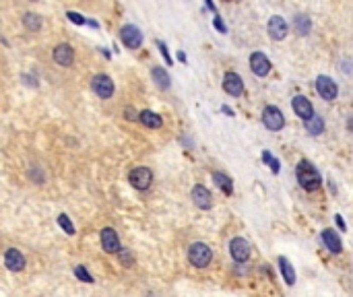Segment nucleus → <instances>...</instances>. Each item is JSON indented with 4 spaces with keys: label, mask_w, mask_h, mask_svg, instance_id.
Listing matches in <instances>:
<instances>
[{
    "label": "nucleus",
    "mask_w": 353,
    "mask_h": 297,
    "mask_svg": "<svg viewBox=\"0 0 353 297\" xmlns=\"http://www.w3.org/2000/svg\"><path fill=\"white\" fill-rule=\"evenodd\" d=\"M213 180H215V184L221 188L223 194L229 196V194L233 192V182L229 180V175H225V173H221V171H215V173H213Z\"/></svg>",
    "instance_id": "nucleus-20"
},
{
    "label": "nucleus",
    "mask_w": 353,
    "mask_h": 297,
    "mask_svg": "<svg viewBox=\"0 0 353 297\" xmlns=\"http://www.w3.org/2000/svg\"><path fill=\"white\" fill-rule=\"evenodd\" d=\"M5 264H7L9 270H13V272H21V270L25 268V256L21 254L19 250L11 248L9 252L5 254Z\"/></svg>",
    "instance_id": "nucleus-16"
},
{
    "label": "nucleus",
    "mask_w": 353,
    "mask_h": 297,
    "mask_svg": "<svg viewBox=\"0 0 353 297\" xmlns=\"http://www.w3.org/2000/svg\"><path fill=\"white\" fill-rule=\"evenodd\" d=\"M54 60L60 66H71L75 62V50L71 48L69 43H60V45H56V48H54Z\"/></svg>",
    "instance_id": "nucleus-15"
},
{
    "label": "nucleus",
    "mask_w": 353,
    "mask_h": 297,
    "mask_svg": "<svg viewBox=\"0 0 353 297\" xmlns=\"http://www.w3.org/2000/svg\"><path fill=\"white\" fill-rule=\"evenodd\" d=\"M151 77H153V81H155V85L159 87V89H169V75L163 71V68L161 66H155V68H153V71H151Z\"/></svg>",
    "instance_id": "nucleus-21"
},
{
    "label": "nucleus",
    "mask_w": 353,
    "mask_h": 297,
    "mask_svg": "<svg viewBox=\"0 0 353 297\" xmlns=\"http://www.w3.org/2000/svg\"><path fill=\"white\" fill-rule=\"evenodd\" d=\"M101 248L107 254L120 252V240H118V233L112 229V227H103L101 229Z\"/></svg>",
    "instance_id": "nucleus-9"
},
{
    "label": "nucleus",
    "mask_w": 353,
    "mask_h": 297,
    "mask_svg": "<svg viewBox=\"0 0 353 297\" xmlns=\"http://www.w3.org/2000/svg\"><path fill=\"white\" fill-rule=\"evenodd\" d=\"M128 182L137 190H147L153 182V171L149 167H135L130 173H128Z\"/></svg>",
    "instance_id": "nucleus-4"
},
{
    "label": "nucleus",
    "mask_w": 353,
    "mask_h": 297,
    "mask_svg": "<svg viewBox=\"0 0 353 297\" xmlns=\"http://www.w3.org/2000/svg\"><path fill=\"white\" fill-rule=\"evenodd\" d=\"M120 37H122L124 45H126V48H130V50L141 48V43H143V33L135 25H124L122 31H120Z\"/></svg>",
    "instance_id": "nucleus-7"
},
{
    "label": "nucleus",
    "mask_w": 353,
    "mask_h": 297,
    "mask_svg": "<svg viewBox=\"0 0 353 297\" xmlns=\"http://www.w3.org/2000/svg\"><path fill=\"white\" fill-rule=\"evenodd\" d=\"M229 254L236 262H246L250 258V244L244 237H233L229 242Z\"/></svg>",
    "instance_id": "nucleus-6"
},
{
    "label": "nucleus",
    "mask_w": 353,
    "mask_h": 297,
    "mask_svg": "<svg viewBox=\"0 0 353 297\" xmlns=\"http://www.w3.org/2000/svg\"><path fill=\"white\" fill-rule=\"evenodd\" d=\"M188 260H190L194 266H198V268H205V266H209L211 260H213V250H211L207 244H203V242H194V244L188 248Z\"/></svg>",
    "instance_id": "nucleus-2"
},
{
    "label": "nucleus",
    "mask_w": 353,
    "mask_h": 297,
    "mask_svg": "<svg viewBox=\"0 0 353 297\" xmlns=\"http://www.w3.org/2000/svg\"><path fill=\"white\" fill-rule=\"evenodd\" d=\"M120 258L126 262V266H130V262H132V256L126 252V250H122V254H120Z\"/></svg>",
    "instance_id": "nucleus-30"
},
{
    "label": "nucleus",
    "mask_w": 353,
    "mask_h": 297,
    "mask_svg": "<svg viewBox=\"0 0 353 297\" xmlns=\"http://www.w3.org/2000/svg\"><path fill=\"white\" fill-rule=\"evenodd\" d=\"M192 200H194L196 207L203 209V211H207V209L213 207V196H211V192H209L205 186H201V184L192 188Z\"/></svg>",
    "instance_id": "nucleus-14"
},
{
    "label": "nucleus",
    "mask_w": 353,
    "mask_h": 297,
    "mask_svg": "<svg viewBox=\"0 0 353 297\" xmlns=\"http://www.w3.org/2000/svg\"><path fill=\"white\" fill-rule=\"evenodd\" d=\"M322 242H324V246L330 250V252H335V254H339L341 252V240L337 237V233L333 231V229H324L322 231Z\"/></svg>",
    "instance_id": "nucleus-18"
},
{
    "label": "nucleus",
    "mask_w": 353,
    "mask_h": 297,
    "mask_svg": "<svg viewBox=\"0 0 353 297\" xmlns=\"http://www.w3.org/2000/svg\"><path fill=\"white\" fill-rule=\"evenodd\" d=\"M347 128H349V132H353V113H351L349 120H347Z\"/></svg>",
    "instance_id": "nucleus-35"
},
{
    "label": "nucleus",
    "mask_w": 353,
    "mask_h": 297,
    "mask_svg": "<svg viewBox=\"0 0 353 297\" xmlns=\"http://www.w3.org/2000/svg\"><path fill=\"white\" fill-rule=\"evenodd\" d=\"M58 225L62 227V229L69 233V235H75V225L71 223V219H69V215H60L58 217Z\"/></svg>",
    "instance_id": "nucleus-25"
},
{
    "label": "nucleus",
    "mask_w": 353,
    "mask_h": 297,
    "mask_svg": "<svg viewBox=\"0 0 353 297\" xmlns=\"http://www.w3.org/2000/svg\"><path fill=\"white\" fill-rule=\"evenodd\" d=\"M306 130L310 132V134H320L324 130V120L320 116H312L310 120L306 122Z\"/></svg>",
    "instance_id": "nucleus-24"
},
{
    "label": "nucleus",
    "mask_w": 353,
    "mask_h": 297,
    "mask_svg": "<svg viewBox=\"0 0 353 297\" xmlns=\"http://www.w3.org/2000/svg\"><path fill=\"white\" fill-rule=\"evenodd\" d=\"M66 17H69L73 23H77V25H85V23H87V21H85V17H81L79 13H69Z\"/></svg>",
    "instance_id": "nucleus-28"
},
{
    "label": "nucleus",
    "mask_w": 353,
    "mask_h": 297,
    "mask_svg": "<svg viewBox=\"0 0 353 297\" xmlns=\"http://www.w3.org/2000/svg\"><path fill=\"white\" fill-rule=\"evenodd\" d=\"M293 25H296V31L300 35H308V33H310V29H312V23H310V19H308L306 15H296Z\"/></svg>",
    "instance_id": "nucleus-22"
},
{
    "label": "nucleus",
    "mask_w": 353,
    "mask_h": 297,
    "mask_svg": "<svg viewBox=\"0 0 353 297\" xmlns=\"http://www.w3.org/2000/svg\"><path fill=\"white\" fill-rule=\"evenodd\" d=\"M267 29H269V35H271L273 39L281 41V39H285V35H287V23H285V19H283V17L273 15V17L269 19V25H267Z\"/></svg>",
    "instance_id": "nucleus-12"
},
{
    "label": "nucleus",
    "mask_w": 353,
    "mask_h": 297,
    "mask_svg": "<svg viewBox=\"0 0 353 297\" xmlns=\"http://www.w3.org/2000/svg\"><path fill=\"white\" fill-rule=\"evenodd\" d=\"M291 105H293V111L298 113V116L304 120V122H308L312 116H314V107H312V103L308 101L304 95H296L293 97V101H291Z\"/></svg>",
    "instance_id": "nucleus-13"
},
{
    "label": "nucleus",
    "mask_w": 353,
    "mask_h": 297,
    "mask_svg": "<svg viewBox=\"0 0 353 297\" xmlns=\"http://www.w3.org/2000/svg\"><path fill=\"white\" fill-rule=\"evenodd\" d=\"M126 118H128V120H137L139 116H137V111H135V109L128 107V109H126Z\"/></svg>",
    "instance_id": "nucleus-32"
},
{
    "label": "nucleus",
    "mask_w": 353,
    "mask_h": 297,
    "mask_svg": "<svg viewBox=\"0 0 353 297\" xmlns=\"http://www.w3.org/2000/svg\"><path fill=\"white\" fill-rule=\"evenodd\" d=\"M221 109H223V111H225V113H227V116H233V111H231V107H227V105H223V107H221Z\"/></svg>",
    "instance_id": "nucleus-36"
},
{
    "label": "nucleus",
    "mask_w": 353,
    "mask_h": 297,
    "mask_svg": "<svg viewBox=\"0 0 353 297\" xmlns=\"http://www.w3.org/2000/svg\"><path fill=\"white\" fill-rule=\"evenodd\" d=\"M250 68L256 77H267L271 73V62L262 52H254L250 54Z\"/></svg>",
    "instance_id": "nucleus-10"
},
{
    "label": "nucleus",
    "mask_w": 353,
    "mask_h": 297,
    "mask_svg": "<svg viewBox=\"0 0 353 297\" xmlns=\"http://www.w3.org/2000/svg\"><path fill=\"white\" fill-rule=\"evenodd\" d=\"M157 45H159V50H161V54H163L165 62H167V64H171V56H169V52H167V48H165V43H163V41H157Z\"/></svg>",
    "instance_id": "nucleus-29"
},
{
    "label": "nucleus",
    "mask_w": 353,
    "mask_h": 297,
    "mask_svg": "<svg viewBox=\"0 0 353 297\" xmlns=\"http://www.w3.org/2000/svg\"><path fill=\"white\" fill-rule=\"evenodd\" d=\"M269 167L273 169V173H279V161H277V159H275V157L271 159V163H269Z\"/></svg>",
    "instance_id": "nucleus-31"
},
{
    "label": "nucleus",
    "mask_w": 353,
    "mask_h": 297,
    "mask_svg": "<svg viewBox=\"0 0 353 297\" xmlns=\"http://www.w3.org/2000/svg\"><path fill=\"white\" fill-rule=\"evenodd\" d=\"M213 25H215V29H217V31L227 33V27H225V23L221 21V17H215V19H213Z\"/></svg>",
    "instance_id": "nucleus-27"
},
{
    "label": "nucleus",
    "mask_w": 353,
    "mask_h": 297,
    "mask_svg": "<svg viewBox=\"0 0 353 297\" xmlns=\"http://www.w3.org/2000/svg\"><path fill=\"white\" fill-rule=\"evenodd\" d=\"M279 268H281V275H283L285 283H287V285H293V283H296V270H293V266L289 264V260L285 258V256L279 258Z\"/></svg>",
    "instance_id": "nucleus-19"
},
{
    "label": "nucleus",
    "mask_w": 353,
    "mask_h": 297,
    "mask_svg": "<svg viewBox=\"0 0 353 297\" xmlns=\"http://www.w3.org/2000/svg\"><path fill=\"white\" fill-rule=\"evenodd\" d=\"M262 124L267 126L269 130H273V132L281 130L285 126V118H283L281 109L275 107V105H267V107H264V111H262Z\"/></svg>",
    "instance_id": "nucleus-3"
},
{
    "label": "nucleus",
    "mask_w": 353,
    "mask_h": 297,
    "mask_svg": "<svg viewBox=\"0 0 353 297\" xmlns=\"http://www.w3.org/2000/svg\"><path fill=\"white\" fill-rule=\"evenodd\" d=\"M178 60H180V62H186V54H184V52H180V54H178Z\"/></svg>",
    "instance_id": "nucleus-37"
},
{
    "label": "nucleus",
    "mask_w": 353,
    "mask_h": 297,
    "mask_svg": "<svg viewBox=\"0 0 353 297\" xmlns=\"http://www.w3.org/2000/svg\"><path fill=\"white\" fill-rule=\"evenodd\" d=\"M316 91H318V95H320L322 99H326V101L337 99V93H339L337 83L330 79V77H326V75H320V77L316 79Z\"/></svg>",
    "instance_id": "nucleus-5"
},
{
    "label": "nucleus",
    "mask_w": 353,
    "mask_h": 297,
    "mask_svg": "<svg viewBox=\"0 0 353 297\" xmlns=\"http://www.w3.org/2000/svg\"><path fill=\"white\" fill-rule=\"evenodd\" d=\"M262 159H264V163H271V159H273V155H271L269 151H264V153H262Z\"/></svg>",
    "instance_id": "nucleus-34"
},
{
    "label": "nucleus",
    "mask_w": 353,
    "mask_h": 297,
    "mask_svg": "<svg viewBox=\"0 0 353 297\" xmlns=\"http://www.w3.org/2000/svg\"><path fill=\"white\" fill-rule=\"evenodd\" d=\"M223 89H225V93H229L231 97H240L242 93H244V83H242V77L238 73H225Z\"/></svg>",
    "instance_id": "nucleus-11"
},
{
    "label": "nucleus",
    "mask_w": 353,
    "mask_h": 297,
    "mask_svg": "<svg viewBox=\"0 0 353 297\" xmlns=\"http://www.w3.org/2000/svg\"><path fill=\"white\" fill-rule=\"evenodd\" d=\"M335 221H337V225L341 227V231H345V221H343V217H341V215H335Z\"/></svg>",
    "instance_id": "nucleus-33"
},
{
    "label": "nucleus",
    "mask_w": 353,
    "mask_h": 297,
    "mask_svg": "<svg viewBox=\"0 0 353 297\" xmlns=\"http://www.w3.org/2000/svg\"><path fill=\"white\" fill-rule=\"evenodd\" d=\"M296 175H298V182L300 186L308 192H316L322 184V177L318 173V169L310 163V161H300L298 163V169H296Z\"/></svg>",
    "instance_id": "nucleus-1"
},
{
    "label": "nucleus",
    "mask_w": 353,
    "mask_h": 297,
    "mask_svg": "<svg viewBox=\"0 0 353 297\" xmlns=\"http://www.w3.org/2000/svg\"><path fill=\"white\" fill-rule=\"evenodd\" d=\"M75 275L81 279V281H85V283H93V277L89 275V272H87V268L81 264V266H77L75 268Z\"/></svg>",
    "instance_id": "nucleus-26"
},
{
    "label": "nucleus",
    "mask_w": 353,
    "mask_h": 297,
    "mask_svg": "<svg viewBox=\"0 0 353 297\" xmlns=\"http://www.w3.org/2000/svg\"><path fill=\"white\" fill-rule=\"evenodd\" d=\"M139 120H141V122H143L147 128H161V124H163V120H161L159 113L151 111V109L141 111V113H139Z\"/></svg>",
    "instance_id": "nucleus-17"
},
{
    "label": "nucleus",
    "mask_w": 353,
    "mask_h": 297,
    "mask_svg": "<svg viewBox=\"0 0 353 297\" xmlns=\"http://www.w3.org/2000/svg\"><path fill=\"white\" fill-rule=\"evenodd\" d=\"M91 87H93V91L101 97V99H109L114 95V83H112V79H109L107 75H97V77H93V81H91Z\"/></svg>",
    "instance_id": "nucleus-8"
},
{
    "label": "nucleus",
    "mask_w": 353,
    "mask_h": 297,
    "mask_svg": "<svg viewBox=\"0 0 353 297\" xmlns=\"http://www.w3.org/2000/svg\"><path fill=\"white\" fill-rule=\"evenodd\" d=\"M23 25H25L29 31H39V29H41V17L35 15V13H25V15H23Z\"/></svg>",
    "instance_id": "nucleus-23"
}]
</instances>
